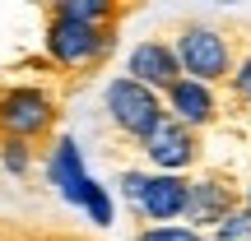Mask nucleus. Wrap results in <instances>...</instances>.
Segmentation results:
<instances>
[{
  "label": "nucleus",
  "instance_id": "nucleus-1",
  "mask_svg": "<svg viewBox=\"0 0 251 241\" xmlns=\"http://www.w3.org/2000/svg\"><path fill=\"white\" fill-rule=\"evenodd\" d=\"M172 51H177L181 61V74L196 84H228L237 70V46L233 37L224 33V28L205 23V19H191V23L177 28V42H172Z\"/></svg>",
  "mask_w": 251,
  "mask_h": 241
},
{
  "label": "nucleus",
  "instance_id": "nucleus-2",
  "mask_svg": "<svg viewBox=\"0 0 251 241\" xmlns=\"http://www.w3.org/2000/svg\"><path fill=\"white\" fill-rule=\"evenodd\" d=\"M47 56L61 70H93L117 51V28H89L75 19H56L47 14Z\"/></svg>",
  "mask_w": 251,
  "mask_h": 241
},
{
  "label": "nucleus",
  "instance_id": "nucleus-3",
  "mask_svg": "<svg viewBox=\"0 0 251 241\" xmlns=\"http://www.w3.org/2000/svg\"><path fill=\"white\" fill-rule=\"evenodd\" d=\"M56 125V102L51 93L19 84V88H0V139H19L33 144L42 134H51Z\"/></svg>",
  "mask_w": 251,
  "mask_h": 241
},
{
  "label": "nucleus",
  "instance_id": "nucleus-4",
  "mask_svg": "<svg viewBox=\"0 0 251 241\" xmlns=\"http://www.w3.org/2000/svg\"><path fill=\"white\" fill-rule=\"evenodd\" d=\"M102 107H107V121L117 125L126 139H144L153 125L168 116V107H163L158 93L144 88V84H135V79H126V74H117V79L107 84Z\"/></svg>",
  "mask_w": 251,
  "mask_h": 241
},
{
  "label": "nucleus",
  "instance_id": "nucleus-5",
  "mask_svg": "<svg viewBox=\"0 0 251 241\" xmlns=\"http://www.w3.org/2000/svg\"><path fill=\"white\" fill-rule=\"evenodd\" d=\"M247 199V186H237L228 172H209V176H196L191 181V195H186V223L191 232H200V227H219L228 214H237Z\"/></svg>",
  "mask_w": 251,
  "mask_h": 241
},
{
  "label": "nucleus",
  "instance_id": "nucleus-6",
  "mask_svg": "<svg viewBox=\"0 0 251 241\" xmlns=\"http://www.w3.org/2000/svg\"><path fill=\"white\" fill-rule=\"evenodd\" d=\"M140 149H144V158H149L158 172H172V176H181V172H186L191 162L200 158V134H196V130H186L181 121L163 116V121L140 139Z\"/></svg>",
  "mask_w": 251,
  "mask_h": 241
},
{
  "label": "nucleus",
  "instance_id": "nucleus-7",
  "mask_svg": "<svg viewBox=\"0 0 251 241\" xmlns=\"http://www.w3.org/2000/svg\"><path fill=\"white\" fill-rule=\"evenodd\" d=\"M126 79L144 84V88H153L163 98V93L181 79V61H177V51H172V42H163V37L135 42L130 56H126Z\"/></svg>",
  "mask_w": 251,
  "mask_h": 241
},
{
  "label": "nucleus",
  "instance_id": "nucleus-8",
  "mask_svg": "<svg viewBox=\"0 0 251 241\" xmlns=\"http://www.w3.org/2000/svg\"><path fill=\"white\" fill-rule=\"evenodd\" d=\"M163 107H168L172 121H181L186 130L200 134L205 125L219 121V93L209 88V84H196V79H186V74H181V79L163 93Z\"/></svg>",
  "mask_w": 251,
  "mask_h": 241
},
{
  "label": "nucleus",
  "instance_id": "nucleus-9",
  "mask_svg": "<svg viewBox=\"0 0 251 241\" xmlns=\"http://www.w3.org/2000/svg\"><path fill=\"white\" fill-rule=\"evenodd\" d=\"M186 195H191V181L186 176L158 172V176L144 181V195H140V204H135V214L149 218V227H168L172 218L186 214Z\"/></svg>",
  "mask_w": 251,
  "mask_h": 241
},
{
  "label": "nucleus",
  "instance_id": "nucleus-10",
  "mask_svg": "<svg viewBox=\"0 0 251 241\" xmlns=\"http://www.w3.org/2000/svg\"><path fill=\"white\" fill-rule=\"evenodd\" d=\"M47 181H51L56 190H61L65 204L79 209L84 190H89V172H84V158H79V144L70 139V134H61V139L51 144V158H47Z\"/></svg>",
  "mask_w": 251,
  "mask_h": 241
},
{
  "label": "nucleus",
  "instance_id": "nucleus-11",
  "mask_svg": "<svg viewBox=\"0 0 251 241\" xmlns=\"http://www.w3.org/2000/svg\"><path fill=\"white\" fill-rule=\"evenodd\" d=\"M51 14L56 19H75V23H89V28H117V19L126 9L112 5V0H56Z\"/></svg>",
  "mask_w": 251,
  "mask_h": 241
},
{
  "label": "nucleus",
  "instance_id": "nucleus-12",
  "mask_svg": "<svg viewBox=\"0 0 251 241\" xmlns=\"http://www.w3.org/2000/svg\"><path fill=\"white\" fill-rule=\"evenodd\" d=\"M79 209L89 214V223H93V227H107V223H112V195H107V186L89 181V190H84Z\"/></svg>",
  "mask_w": 251,
  "mask_h": 241
},
{
  "label": "nucleus",
  "instance_id": "nucleus-13",
  "mask_svg": "<svg viewBox=\"0 0 251 241\" xmlns=\"http://www.w3.org/2000/svg\"><path fill=\"white\" fill-rule=\"evenodd\" d=\"M0 167H5L9 176H28V172H33V144L0 139Z\"/></svg>",
  "mask_w": 251,
  "mask_h": 241
},
{
  "label": "nucleus",
  "instance_id": "nucleus-14",
  "mask_svg": "<svg viewBox=\"0 0 251 241\" xmlns=\"http://www.w3.org/2000/svg\"><path fill=\"white\" fill-rule=\"evenodd\" d=\"M209 241H251V204H242L237 214H228L224 223L214 227Z\"/></svg>",
  "mask_w": 251,
  "mask_h": 241
},
{
  "label": "nucleus",
  "instance_id": "nucleus-15",
  "mask_svg": "<svg viewBox=\"0 0 251 241\" xmlns=\"http://www.w3.org/2000/svg\"><path fill=\"white\" fill-rule=\"evenodd\" d=\"M135 241H205V237L191 232V227L168 223V227H140V232H135Z\"/></svg>",
  "mask_w": 251,
  "mask_h": 241
},
{
  "label": "nucleus",
  "instance_id": "nucleus-16",
  "mask_svg": "<svg viewBox=\"0 0 251 241\" xmlns=\"http://www.w3.org/2000/svg\"><path fill=\"white\" fill-rule=\"evenodd\" d=\"M228 88H233V98L242 102V107H251V56H242L233 70V79H228Z\"/></svg>",
  "mask_w": 251,
  "mask_h": 241
},
{
  "label": "nucleus",
  "instance_id": "nucleus-17",
  "mask_svg": "<svg viewBox=\"0 0 251 241\" xmlns=\"http://www.w3.org/2000/svg\"><path fill=\"white\" fill-rule=\"evenodd\" d=\"M144 181H149L144 172H121V181H117V186H121V195L130 199V209L140 204V195H144Z\"/></svg>",
  "mask_w": 251,
  "mask_h": 241
},
{
  "label": "nucleus",
  "instance_id": "nucleus-18",
  "mask_svg": "<svg viewBox=\"0 0 251 241\" xmlns=\"http://www.w3.org/2000/svg\"><path fill=\"white\" fill-rule=\"evenodd\" d=\"M242 204H251V186H247V199H242Z\"/></svg>",
  "mask_w": 251,
  "mask_h": 241
}]
</instances>
